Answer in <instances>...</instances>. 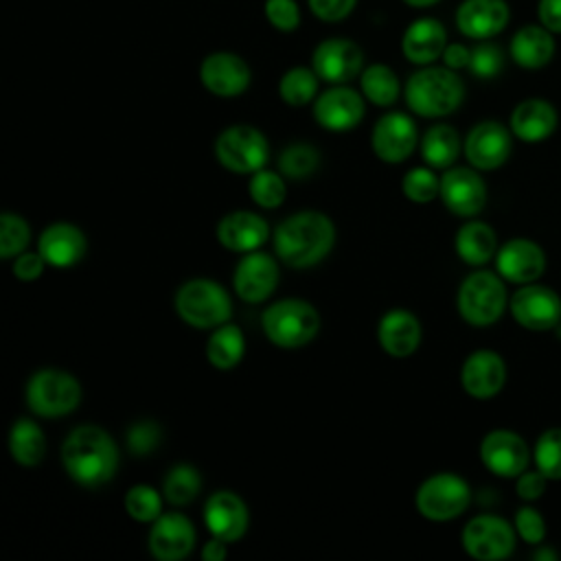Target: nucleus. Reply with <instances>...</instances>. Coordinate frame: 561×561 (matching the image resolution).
<instances>
[{
    "label": "nucleus",
    "instance_id": "nucleus-1",
    "mask_svg": "<svg viewBox=\"0 0 561 561\" xmlns=\"http://www.w3.org/2000/svg\"><path fill=\"white\" fill-rule=\"evenodd\" d=\"M335 243V226L320 210H300L285 217L274 230L276 256L296 270L320 263Z\"/></svg>",
    "mask_w": 561,
    "mask_h": 561
},
{
    "label": "nucleus",
    "instance_id": "nucleus-2",
    "mask_svg": "<svg viewBox=\"0 0 561 561\" xmlns=\"http://www.w3.org/2000/svg\"><path fill=\"white\" fill-rule=\"evenodd\" d=\"M61 462L77 484L96 489L114 478L118 447L105 430L96 425H79L61 445Z\"/></svg>",
    "mask_w": 561,
    "mask_h": 561
},
{
    "label": "nucleus",
    "instance_id": "nucleus-3",
    "mask_svg": "<svg viewBox=\"0 0 561 561\" xmlns=\"http://www.w3.org/2000/svg\"><path fill=\"white\" fill-rule=\"evenodd\" d=\"M405 105L423 118H440L456 112L465 99V83L447 66H421L403 88Z\"/></svg>",
    "mask_w": 561,
    "mask_h": 561
},
{
    "label": "nucleus",
    "instance_id": "nucleus-4",
    "mask_svg": "<svg viewBox=\"0 0 561 561\" xmlns=\"http://www.w3.org/2000/svg\"><path fill=\"white\" fill-rule=\"evenodd\" d=\"M261 327L265 337L278 348H300L309 344L320 331L318 309L300 298H285L272 302L263 316Z\"/></svg>",
    "mask_w": 561,
    "mask_h": 561
},
{
    "label": "nucleus",
    "instance_id": "nucleus-5",
    "mask_svg": "<svg viewBox=\"0 0 561 561\" xmlns=\"http://www.w3.org/2000/svg\"><path fill=\"white\" fill-rule=\"evenodd\" d=\"M175 311L195 329H215L230 320L232 302L219 283L191 278L175 291Z\"/></svg>",
    "mask_w": 561,
    "mask_h": 561
},
{
    "label": "nucleus",
    "instance_id": "nucleus-6",
    "mask_svg": "<svg viewBox=\"0 0 561 561\" xmlns=\"http://www.w3.org/2000/svg\"><path fill=\"white\" fill-rule=\"evenodd\" d=\"M81 401L79 381L59 368H42L26 383V405L44 419L66 416Z\"/></svg>",
    "mask_w": 561,
    "mask_h": 561
},
{
    "label": "nucleus",
    "instance_id": "nucleus-7",
    "mask_svg": "<svg viewBox=\"0 0 561 561\" xmlns=\"http://www.w3.org/2000/svg\"><path fill=\"white\" fill-rule=\"evenodd\" d=\"M456 302L465 322L473 327H489L504 313L506 287L497 274L480 270L460 283Z\"/></svg>",
    "mask_w": 561,
    "mask_h": 561
},
{
    "label": "nucleus",
    "instance_id": "nucleus-8",
    "mask_svg": "<svg viewBox=\"0 0 561 561\" xmlns=\"http://www.w3.org/2000/svg\"><path fill=\"white\" fill-rule=\"evenodd\" d=\"M471 502L469 484L449 471L434 473L421 482L414 495L416 511L432 522H449L467 511Z\"/></svg>",
    "mask_w": 561,
    "mask_h": 561
},
{
    "label": "nucleus",
    "instance_id": "nucleus-9",
    "mask_svg": "<svg viewBox=\"0 0 561 561\" xmlns=\"http://www.w3.org/2000/svg\"><path fill=\"white\" fill-rule=\"evenodd\" d=\"M215 156L219 164L232 173H256L270 158V145L256 127L232 125L217 136Z\"/></svg>",
    "mask_w": 561,
    "mask_h": 561
},
{
    "label": "nucleus",
    "instance_id": "nucleus-10",
    "mask_svg": "<svg viewBox=\"0 0 561 561\" xmlns=\"http://www.w3.org/2000/svg\"><path fill=\"white\" fill-rule=\"evenodd\" d=\"M462 548L478 561L506 559L515 548V526L497 515H478L462 528Z\"/></svg>",
    "mask_w": 561,
    "mask_h": 561
},
{
    "label": "nucleus",
    "instance_id": "nucleus-11",
    "mask_svg": "<svg viewBox=\"0 0 561 561\" xmlns=\"http://www.w3.org/2000/svg\"><path fill=\"white\" fill-rule=\"evenodd\" d=\"M311 68L331 85L348 83L364 70V53L348 37H327L311 53Z\"/></svg>",
    "mask_w": 561,
    "mask_h": 561
},
{
    "label": "nucleus",
    "instance_id": "nucleus-12",
    "mask_svg": "<svg viewBox=\"0 0 561 561\" xmlns=\"http://www.w3.org/2000/svg\"><path fill=\"white\" fill-rule=\"evenodd\" d=\"M202 85L221 99H232L250 88L252 70L243 57L230 50H215L199 64Z\"/></svg>",
    "mask_w": 561,
    "mask_h": 561
},
{
    "label": "nucleus",
    "instance_id": "nucleus-13",
    "mask_svg": "<svg viewBox=\"0 0 561 561\" xmlns=\"http://www.w3.org/2000/svg\"><path fill=\"white\" fill-rule=\"evenodd\" d=\"M511 313L528 331H550L561 320V298L550 287L526 283L511 296Z\"/></svg>",
    "mask_w": 561,
    "mask_h": 561
},
{
    "label": "nucleus",
    "instance_id": "nucleus-14",
    "mask_svg": "<svg viewBox=\"0 0 561 561\" xmlns=\"http://www.w3.org/2000/svg\"><path fill=\"white\" fill-rule=\"evenodd\" d=\"M364 101V94L346 83L331 85L316 96L313 118L329 131H348L362 123L366 112Z\"/></svg>",
    "mask_w": 561,
    "mask_h": 561
},
{
    "label": "nucleus",
    "instance_id": "nucleus-15",
    "mask_svg": "<svg viewBox=\"0 0 561 561\" xmlns=\"http://www.w3.org/2000/svg\"><path fill=\"white\" fill-rule=\"evenodd\" d=\"M416 142H419L416 123L403 112L383 114L375 123L373 136H370L375 156L388 164H399L408 160L416 149Z\"/></svg>",
    "mask_w": 561,
    "mask_h": 561
},
{
    "label": "nucleus",
    "instance_id": "nucleus-16",
    "mask_svg": "<svg viewBox=\"0 0 561 561\" xmlns=\"http://www.w3.org/2000/svg\"><path fill=\"white\" fill-rule=\"evenodd\" d=\"M480 460L500 478H517L526 471L530 451L519 434L511 430H493L480 443Z\"/></svg>",
    "mask_w": 561,
    "mask_h": 561
},
{
    "label": "nucleus",
    "instance_id": "nucleus-17",
    "mask_svg": "<svg viewBox=\"0 0 561 561\" xmlns=\"http://www.w3.org/2000/svg\"><path fill=\"white\" fill-rule=\"evenodd\" d=\"M511 131L497 121L478 123L465 138V156L478 171H493L511 156Z\"/></svg>",
    "mask_w": 561,
    "mask_h": 561
},
{
    "label": "nucleus",
    "instance_id": "nucleus-18",
    "mask_svg": "<svg viewBox=\"0 0 561 561\" xmlns=\"http://www.w3.org/2000/svg\"><path fill=\"white\" fill-rule=\"evenodd\" d=\"M276 283H278V265L274 256L261 250L245 252L243 259L237 263V270L232 276L237 296L250 305L267 300L276 289Z\"/></svg>",
    "mask_w": 561,
    "mask_h": 561
},
{
    "label": "nucleus",
    "instance_id": "nucleus-19",
    "mask_svg": "<svg viewBox=\"0 0 561 561\" xmlns=\"http://www.w3.org/2000/svg\"><path fill=\"white\" fill-rule=\"evenodd\" d=\"M204 524L208 533L226 543L239 541L250 524L245 502L232 491H215L204 506Z\"/></svg>",
    "mask_w": 561,
    "mask_h": 561
},
{
    "label": "nucleus",
    "instance_id": "nucleus-20",
    "mask_svg": "<svg viewBox=\"0 0 561 561\" xmlns=\"http://www.w3.org/2000/svg\"><path fill=\"white\" fill-rule=\"evenodd\" d=\"M195 546V528L182 513H162L149 530V552L158 561H182Z\"/></svg>",
    "mask_w": 561,
    "mask_h": 561
},
{
    "label": "nucleus",
    "instance_id": "nucleus-21",
    "mask_svg": "<svg viewBox=\"0 0 561 561\" xmlns=\"http://www.w3.org/2000/svg\"><path fill=\"white\" fill-rule=\"evenodd\" d=\"M443 204L458 217H473L486 204V186L482 178L467 167H454L440 178Z\"/></svg>",
    "mask_w": 561,
    "mask_h": 561
},
{
    "label": "nucleus",
    "instance_id": "nucleus-22",
    "mask_svg": "<svg viewBox=\"0 0 561 561\" xmlns=\"http://www.w3.org/2000/svg\"><path fill=\"white\" fill-rule=\"evenodd\" d=\"M456 26L469 39H489L502 33L511 20L506 0H462L456 9Z\"/></svg>",
    "mask_w": 561,
    "mask_h": 561
},
{
    "label": "nucleus",
    "instance_id": "nucleus-23",
    "mask_svg": "<svg viewBox=\"0 0 561 561\" xmlns=\"http://www.w3.org/2000/svg\"><path fill=\"white\" fill-rule=\"evenodd\" d=\"M495 267L508 283H535L546 267L543 250L530 239H511L495 254Z\"/></svg>",
    "mask_w": 561,
    "mask_h": 561
},
{
    "label": "nucleus",
    "instance_id": "nucleus-24",
    "mask_svg": "<svg viewBox=\"0 0 561 561\" xmlns=\"http://www.w3.org/2000/svg\"><path fill=\"white\" fill-rule=\"evenodd\" d=\"M506 381V366L504 359L489 348L473 351L462 368H460V383L467 394L473 399H491L495 397Z\"/></svg>",
    "mask_w": 561,
    "mask_h": 561
},
{
    "label": "nucleus",
    "instance_id": "nucleus-25",
    "mask_svg": "<svg viewBox=\"0 0 561 561\" xmlns=\"http://www.w3.org/2000/svg\"><path fill=\"white\" fill-rule=\"evenodd\" d=\"M447 31L440 20L423 15L412 20L401 35V53L414 66H430L443 57Z\"/></svg>",
    "mask_w": 561,
    "mask_h": 561
},
{
    "label": "nucleus",
    "instance_id": "nucleus-26",
    "mask_svg": "<svg viewBox=\"0 0 561 561\" xmlns=\"http://www.w3.org/2000/svg\"><path fill=\"white\" fill-rule=\"evenodd\" d=\"M88 250V241L85 234L68 221H57L50 224L42 230L39 239H37V252L44 256L46 265L53 267H72L77 265Z\"/></svg>",
    "mask_w": 561,
    "mask_h": 561
},
{
    "label": "nucleus",
    "instance_id": "nucleus-27",
    "mask_svg": "<svg viewBox=\"0 0 561 561\" xmlns=\"http://www.w3.org/2000/svg\"><path fill=\"white\" fill-rule=\"evenodd\" d=\"M270 237L267 221L250 210H234L217 224V239L230 252H254Z\"/></svg>",
    "mask_w": 561,
    "mask_h": 561
},
{
    "label": "nucleus",
    "instance_id": "nucleus-28",
    "mask_svg": "<svg viewBox=\"0 0 561 561\" xmlns=\"http://www.w3.org/2000/svg\"><path fill=\"white\" fill-rule=\"evenodd\" d=\"M421 322L408 309H392L381 316L377 327L379 346L390 357H410L421 344Z\"/></svg>",
    "mask_w": 561,
    "mask_h": 561
},
{
    "label": "nucleus",
    "instance_id": "nucleus-29",
    "mask_svg": "<svg viewBox=\"0 0 561 561\" xmlns=\"http://www.w3.org/2000/svg\"><path fill=\"white\" fill-rule=\"evenodd\" d=\"M557 127V110L543 99H526L511 112V131L524 142H541Z\"/></svg>",
    "mask_w": 561,
    "mask_h": 561
},
{
    "label": "nucleus",
    "instance_id": "nucleus-30",
    "mask_svg": "<svg viewBox=\"0 0 561 561\" xmlns=\"http://www.w3.org/2000/svg\"><path fill=\"white\" fill-rule=\"evenodd\" d=\"M554 55V37L543 24H526L511 39V57L517 66L537 70L543 68Z\"/></svg>",
    "mask_w": 561,
    "mask_h": 561
},
{
    "label": "nucleus",
    "instance_id": "nucleus-31",
    "mask_svg": "<svg viewBox=\"0 0 561 561\" xmlns=\"http://www.w3.org/2000/svg\"><path fill=\"white\" fill-rule=\"evenodd\" d=\"M456 252L467 265H484L497 250L495 232L484 221H469L456 232Z\"/></svg>",
    "mask_w": 561,
    "mask_h": 561
},
{
    "label": "nucleus",
    "instance_id": "nucleus-32",
    "mask_svg": "<svg viewBox=\"0 0 561 561\" xmlns=\"http://www.w3.org/2000/svg\"><path fill=\"white\" fill-rule=\"evenodd\" d=\"M9 451L18 465H39L46 456V438L42 427L31 419H18L9 432Z\"/></svg>",
    "mask_w": 561,
    "mask_h": 561
},
{
    "label": "nucleus",
    "instance_id": "nucleus-33",
    "mask_svg": "<svg viewBox=\"0 0 561 561\" xmlns=\"http://www.w3.org/2000/svg\"><path fill=\"white\" fill-rule=\"evenodd\" d=\"M243 351H245L243 333L237 324H230V322L215 327V331L206 342V357L210 366H215L217 370L234 368L241 362Z\"/></svg>",
    "mask_w": 561,
    "mask_h": 561
},
{
    "label": "nucleus",
    "instance_id": "nucleus-34",
    "mask_svg": "<svg viewBox=\"0 0 561 561\" xmlns=\"http://www.w3.org/2000/svg\"><path fill=\"white\" fill-rule=\"evenodd\" d=\"M460 153V136L451 125H432L421 138V156L432 169H447Z\"/></svg>",
    "mask_w": 561,
    "mask_h": 561
},
{
    "label": "nucleus",
    "instance_id": "nucleus-35",
    "mask_svg": "<svg viewBox=\"0 0 561 561\" xmlns=\"http://www.w3.org/2000/svg\"><path fill=\"white\" fill-rule=\"evenodd\" d=\"M359 88L366 101L377 107L392 105L401 94V81L397 72L386 64H368L359 75Z\"/></svg>",
    "mask_w": 561,
    "mask_h": 561
},
{
    "label": "nucleus",
    "instance_id": "nucleus-36",
    "mask_svg": "<svg viewBox=\"0 0 561 561\" xmlns=\"http://www.w3.org/2000/svg\"><path fill=\"white\" fill-rule=\"evenodd\" d=\"M318 85H320V77L316 75V70L311 66L309 68L307 66H294L280 77L278 94L287 105L302 107V105L316 101Z\"/></svg>",
    "mask_w": 561,
    "mask_h": 561
},
{
    "label": "nucleus",
    "instance_id": "nucleus-37",
    "mask_svg": "<svg viewBox=\"0 0 561 561\" xmlns=\"http://www.w3.org/2000/svg\"><path fill=\"white\" fill-rule=\"evenodd\" d=\"M202 491L199 471L191 465H175L169 469L162 482V495L173 506L191 504Z\"/></svg>",
    "mask_w": 561,
    "mask_h": 561
},
{
    "label": "nucleus",
    "instance_id": "nucleus-38",
    "mask_svg": "<svg viewBox=\"0 0 561 561\" xmlns=\"http://www.w3.org/2000/svg\"><path fill=\"white\" fill-rule=\"evenodd\" d=\"M320 167V153L307 142H294L280 151L278 169L289 180H305Z\"/></svg>",
    "mask_w": 561,
    "mask_h": 561
},
{
    "label": "nucleus",
    "instance_id": "nucleus-39",
    "mask_svg": "<svg viewBox=\"0 0 561 561\" xmlns=\"http://www.w3.org/2000/svg\"><path fill=\"white\" fill-rule=\"evenodd\" d=\"M123 504H125L127 515L142 524H153L162 515V497L149 484H134L125 493Z\"/></svg>",
    "mask_w": 561,
    "mask_h": 561
},
{
    "label": "nucleus",
    "instance_id": "nucleus-40",
    "mask_svg": "<svg viewBox=\"0 0 561 561\" xmlns=\"http://www.w3.org/2000/svg\"><path fill=\"white\" fill-rule=\"evenodd\" d=\"M250 197L261 208H278L285 202V180L267 169H259L250 178Z\"/></svg>",
    "mask_w": 561,
    "mask_h": 561
},
{
    "label": "nucleus",
    "instance_id": "nucleus-41",
    "mask_svg": "<svg viewBox=\"0 0 561 561\" xmlns=\"http://www.w3.org/2000/svg\"><path fill=\"white\" fill-rule=\"evenodd\" d=\"M535 467L548 480H561V427H550L537 438Z\"/></svg>",
    "mask_w": 561,
    "mask_h": 561
},
{
    "label": "nucleus",
    "instance_id": "nucleus-42",
    "mask_svg": "<svg viewBox=\"0 0 561 561\" xmlns=\"http://www.w3.org/2000/svg\"><path fill=\"white\" fill-rule=\"evenodd\" d=\"M31 241L28 224L15 213L0 215V256L13 259L26 250Z\"/></svg>",
    "mask_w": 561,
    "mask_h": 561
},
{
    "label": "nucleus",
    "instance_id": "nucleus-43",
    "mask_svg": "<svg viewBox=\"0 0 561 561\" xmlns=\"http://www.w3.org/2000/svg\"><path fill=\"white\" fill-rule=\"evenodd\" d=\"M401 191L410 202L427 204L440 195V180L434 175L432 169L416 167L403 175Z\"/></svg>",
    "mask_w": 561,
    "mask_h": 561
},
{
    "label": "nucleus",
    "instance_id": "nucleus-44",
    "mask_svg": "<svg viewBox=\"0 0 561 561\" xmlns=\"http://www.w3.org/2000/svg\"><path fill=\"white\" fill-rule=\"evenodd\" d=\"M263 15L267 24L280 33H294L302 20L298 0H265Z\"/></svg>",
    "mask_w": 561,
    "mask_h": 561
},
{
    "label": "nucleus",
    "instance_id": "nucleus-45",
    "mask_svg": "<svg viewBox=\"0 0 561 561\" xmlns=\"http://www.w3.org/2000/svg\"><path fill=\"white\" fill-rule=\"evenodd\" d=\"M160 440H162V427L151 419H142L127 430L125 443L131 456H147L160 445Z\"/></svg>",
    "mask_w": 561,
    "mask_h": 561
},
{
    "label": "nucleus",
    "instance_id": "nucleus-46",
    "mask_svg": "<svg viewBox=\"0 0 561 561\" xmlns=\"http://www.w3.org/2000/svg\"><path fill=\"white\" fill-rule=\"evenodd\" d=\"M504 66V55L500 46L491 42H480L478 46L471 48V59H469V70L478 79H493Z\"/></svg>",
    "mask_w": 561,
    "mask_h": 561
},
{
    "label": "nucleus",
    "instance_id": "nucleus-47",
    "mask_svg": "<svg viewBox=\"0 0 561 561\" xmlns=\"http://www.w3.org/2000/svg\"><path fill=\"white\" fill-rule=\"evenodd\" d=\"M515 530L526 543H541L546 537V522L533 506H522L515 513Z\"/></svg>",
    "mask_w": 561,
    "mask_h": 561
},
{
    "label": "nucleus",
    "instance_id": "nucleus-48",
    "mask_svg": "<svg viewBox=\"0 0 561 561\" xmlns=\"http://www.w3.org/2000/svg\"><path fill=\"white\" fill-rule=\"evenodd\" d=\"M359 0H307V9L322 22H342L346 20Z\"/></svg>",
    "mask_w": 561,
    "mask_h": 561
},
{
    "label": "nucleus",
    "instance_id": "nucleus-49",
    "mask_svg": "<svg viewBox=\"0 0 561 561\" xmlns=\"http://www.w3.org/2000/svg\"><path fill=\"white\" fill-rule=\"evenodd\" d=\"M44 265H46V261H44V256H42L39 252H20V254L15 256L11 270H13V276H15L18 280L31 283V280H35V278L42 276Z\"/></svg>",
    "mask_w": 561,
    "mask_h": 561
},
{
    "label": "nucleus",
    "instance_id": "nucleus-50",
    "mask_svg": "<svg viewBox=\"0 0 561 561\" xmlns=\"http://www.w3.org/2000/svg\"><path fill=\"white\" fill-rule=\"evenodd\" d=\"M546 482H548V478H546L539 469H535V471H522V473L517 476V486H515V491H517V495H519L522 500L530 502V500L541 497V493L546 491Z\"/></svg>",
    "mask_w": 561,
    "mask_h": 561
},
{
    "label": "nucleus",
    "instance_id": "nucleus-51",
    "mask_svg": "<svg viewBox=\"0 0 561 561\" xmlns=\"http://www.w3.org/2000/svg\"><path fill=\"white\" fill-rule=\"evenodd\" d=\"M443 64L451 70H462L469 68V59H471V48L465 44H447L443 50Z\"/></svg>",
    "mask_w": 561,
    "mask_h": 561
},
{
    "label": "nucleus",
    "instance_id": "nucleus-52",
    "mask_svg": "<svg viewBox=\"0 0 561 561\" xmlns=\"http://www.w3.org/2000/svg\"><path fill=\"white\" fill-rule=\"evenodd\" d=\"M539 22L552 31L561 33V0H539Z\"/></svg>",
    "mask_w": 561,
    "mask_h": 561
},
{
    "label": "nucleus",
    "instance_id": "nucleus-53",
    "mask_svg": "<svg viewBox=\"0 0 561 561\" xmlns=\"http://www.w3.org/2000/svg\"><path fill=\"white\" fill-rule=\"evenodd\" d=\"M226 554H228L226 541H221V539H217V537H213L210 541H206L204 548H202V559H204V561H221Z\"/></svg>",
    "mask_w": 561,
    "mask_h": 561
},
{
    "label": "nucleus",
    "instance_id": "nucleus-54",
    "mask_svg": "<svg viewBox=\"0 0 561 561\" xmlns=\"http://www.w3.org/2000/svg\"><path fill=\"white\" fill-rule=\"evenodd\" d=\"M403 4H408V7H412V9H427V7H434L436 2H440V0H401Z\"/></svg>",
    "mask_w": 561,
    "mask_h": 561
},
{
    "label": "nucleus",
    "instance_id": "nucleus-55",
    "mask_svg": "<svg viewBox=\"0 0 561 561\" xmlns=\"http://www.w3.org/2000/svg\"><path fill=\"white\" fill-rule=\"evenodd\" d=\"M533 559H557V554L552 550H537L533 554Z\"/></svg>",
    "mask_w": 561,
    "mask_h": 561
}]
</instances>
